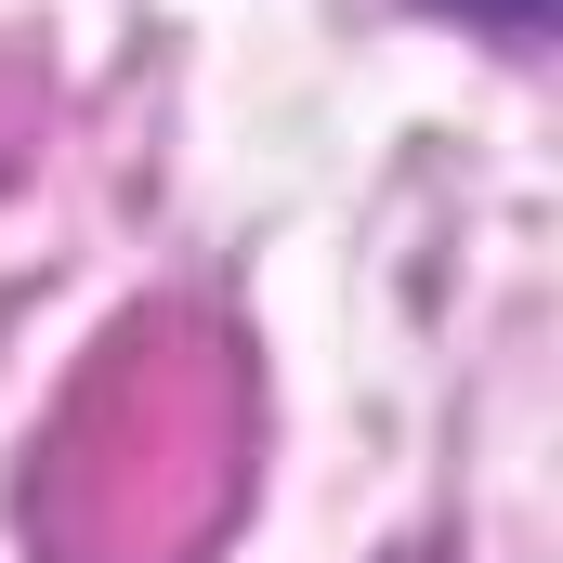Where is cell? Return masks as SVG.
<instances>
[{
  "mask_svg": "<svg viewBox=\"0 0 563 563\" xmlns=\"http://www.w3.org/2000/svg\"><path fill=\"white\" fill-rule=\"evenodd\" d=\"M432 13H459V26H498V40H538V26H551V0H432Z\"/></svg>",
  "mask_w": 563,
  "mask_h": 563,
  "instance_id": "cell-1",
  "label": "cell"
}]
</instances>
